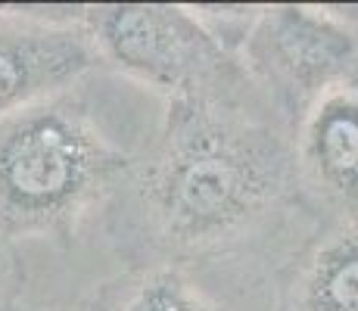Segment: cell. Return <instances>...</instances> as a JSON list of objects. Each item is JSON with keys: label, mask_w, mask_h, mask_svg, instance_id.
<instances>
[{"label": "cell", "mask_w": 358, "mask_h": 311, "mask_svg": "<svg viewBox=\"0 0 358 311\" xmlns=\"http://www.w3.org/2000/svg\"><path fill=\"white\" fill-rule=\"evenodd\" d=\"M293 175L290 131L268 103H171L100 233V280L143 261L274 280L318 231Z\"/></svg>", "instance_id": "6da1fadb"}, {"label": "cell", "mask_w": 358, "mask_h": 311, "mask_svg": "<svg viewBox=\"0 0 358 311\" xmlns=\"http://www.w3.org/2000/svg\"><path fill=\"white\" fill-rule=\"evenodd\" d=\"M165 122V103L113 68L0 122V237L25 265V305L69 311L100 280V233Z\"/></svg>", "instance_id": "7a4b0ae2"}, {"label": "cell", "mask_w": 358, "mask_h": 311, "mask_svg": "<svg viewBox=\"0 0 358 311\" xmlns=\"http://www.w3.org/2000/svg\"><path fill=\"white\" fill-rule=\"evenodd\" d=\"M103 66L171 103L246 106L265 103L237 53L222 47L181 3L81 6Z\"/></svg>", "instance_id": "3957f363"}, {"label": "cell", "mask_w": 358, "mask_h": 311, "mask_svg": "<svg viewBox=\"0 0 358 311\" xmlns=\"http://www.w3.org/2000/svg\"><path fill=\"white\" fill-rule=\"evenodd\" d=\"M240 62L293 134L315 103L336 91H358L355 6H259L240 47Z\"/></svg>", "instance_id": "277c9868"}, {"label": "cell", "mask_w": 358, "mask_h": 311, "mask_svg": "<svg viewBox=\"0 0 358 311\" xmlns=\"http://www.w3.org/2000/svg\"><path fill=\"white\" fill-rule=\"evenodd\" d=\"M100 68L81 6H0V122Z\"/></svg>", "instance_id": "5b68a950"}, {"label": "cell", "mask_w": 358, "mask_h": 311, "mask_svg": "<svg viewBox=\"0 0 358 311\" xmlns=\"http://www.w3.org/2000/svg\"><path fill=\"white\" fill-rule=\"evenodd\" d=\"M274 289L231 268L143 261L87 287L69 311H274Z\"/></svg>", "instance_id": "8992f818"}, {"label": "cell", "mask_w": 358, "mask_h": 311, "mask_svg": "<svg viewBox=\"0 0 358 311\" xmlns=\"http://www.w3.org/2000/svg\"><path fill=\"white\" fill-rule=\"evenodd\" d=\"M293 175L318 224H358V91L315 103L290 134Z\"/></svg>", "instance_id": "52a82bcc"}, {"label": "cell", "mask_w": 358, "mask_h": 311, "mask_svg": "<svg viewBox=\"0 0 358 311\" xmlns=\"http://www.w3.org/2000/svg\"><path fill=\"white\" fill-rule=\"evenodd\" d=\"M274 311H358V224H321L287 261Z\"/></svg>", "instance_id": "ba28073f"}, {"label": "cell", "mask_w": 358, "mask_h": 311, "mask_svg": "<svg viewBox=\"0 0 358 311\" xmlns=\"http://www.w3.org/2000/svg\"><path fill=\"white\" fill-rule=\"evenodd\" d=\"M194 13L218 44L240 57V47L256 22L259 6H194Z\"/></svg>", "instance_id": "9c48e42d"}, {"label": "cell", "mask_w": 358, "mask_h": 311, "mask_svg": "<svg viewBox=\"0 0 358 311\" xmlns=\"http://www.w3.org/2000/svg\"><path fill=\"white\" fill-rule=\"evenodd\" d=\"M25 302V265L16 249L0 237V311Z\"/></svg>", "instance_id": "30bf717a"}, {"label": "cell", "mask_w": 358, "mask_h": 311, "mask_svg": "<svg viewBox=\"0 0 358 311\" xmlns=\"http://www.w3.org/2000/svg\"><path fill=\"white\" fill-rule=\"evenodd\" d=\"M3 311H47V308H34V305H13V308H3Z\"/></svg>", "instance_id": "8fae6325"}, {"label": "cell", "mask_w": 358, "mask_h": 311, "mask_svg": "<svg viewBox=\"0 0 358 311\" xmlns=\"http://www.w3.org/2000/svg\"><path fill=\"white\" fill-rule=\"evenodd\" d=\"M355 13H358V6H355Z\"/></svg>", "instance_id": "7c38bea8"}]
</instances>
